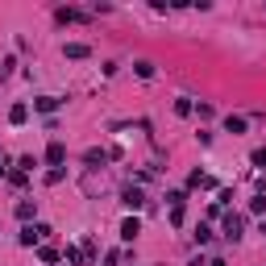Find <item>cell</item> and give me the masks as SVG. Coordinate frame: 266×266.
<instances>
[{
    "label": "cell",
    "mask_w": 266,
    "mask_h": 266,
    "mask_svg": "<svg viewBox=\"0 0 266 266\" xmlns=\"http://www.w3.org/2000/svg\"><path fill=\"white\" fill-rule=\"evenodd\" d=\"M46 233H50L46 225H25V229H21V246H38Z\"/></svg>",
    "instance_id": "cell-1"
},
{
    "label": "cell",
    "mask_w": 266,
    "mask_h": 266,
    "mask_svg": "<svg viewBox=\"0 0 266 266\" xmlns=\"http://www.w3.org/2000/svg\"><path fill=\"white\" fill-rule=\"evenodd\" d=\"M137 233H142V221H137V216H125V221H121V237H125V241H133Z\"/></svg>",
    "instance_id": "cell-2"
},
{
    "label": "cell",
    "mask_w": 266,
    "mask_h": 266,
    "mask_svg": "<svg viewBox=\"0 0 266 266\" xmlns=\"http://www.w3.org/2000/svg\"><path fill=\"white\" fill-rule=\"evenodd\" d=\"M225 237H229V241H237V237H241V216H237V212H229V216H225Z\"/></svg>",
    "instance_id": "cell-3"
},
{
    "label": "cell",
    "mask_w": 266,
    "mask_h": 266,
    "mask_svg": "<svg viewBox=\"0 0 266 266\" xmlns=\"http://www.w3.org/2000/svg\"><path fill=\"white\" fill-rule=\"evenodd\" d=\"M121 200L129 204V208H142V204H146V195H142V187H125V191H121Z\"/></svg>",
    "instance_id": "cell-4"
},
{
    "label": "cell",
    "mask_w": 266,
    "mask_h": 266,
    "mask_svg": "<svg viewBox=\"0 0 266 266\" xmlns=\"http://www.w3.org/2000/svg\"><path fill=\"white\" fill-rule=\"evenodd\" d=\"M33 108H38V112H54V108H59V100H54V96H38V100H33Z\"/></svg>",
    "instance_id": "cell-5"
},
{
    "label": "cell",
    "mask_w": 266,
    "mask_h": 266,
    "mask_svg": "<svg viewBox=\"0 0 266 266\" xmlns=\"http://www.w3.org/2000/svg\"><path fill=\"white\" fill-rule=\"evenodd\" d=\"M25 117H29V108H25V104H13V108H8V121H13V125H21Z\"/></svg>",
    "instance_id": "cell-6"
},
{
    "label": "cell",
    "mask_w": 266,
    "mask_h": 266,
    "mask_svg": "<svg viewBox=\"0 0 266 266\" xmlns=\"http://www.w3.org/2000/svg\"><path fill=\"white\" fill-rule=\"evenodd\" d=\"M59 21H88V13H79V8H59Z\"/></svg>",
    "instance_id": "cell-7"
},
{
    "label": "cell",
    "mask_w": 266,
    "mask_h": 266,
    "mask_svg": "<svg viewBox=\"0 0 266 266\" xmlns=\"http://www.w3.org/2000/svg\"><path fill=\"white\" fill-rule=\"evenodd\" d=\"M67 59H88V46L84 42H71V46H67Z\"/></svg>",
    "instance_id": "cell-8"
},
{
    "label": "cell",
    "mask_w": 266,
    "mask_h": 266,
    "mask_svg": "<svg viewBox=\"0 0 266 266\" xmlns=\"http://www.w3.org/2000/svg\"><path fill=\"white\" fill-rule=\"evenodd\" d=\"M225 129H229V133H246V117H229Z\"/></svg>",
    "instance_id": "cell-9"
},
{
    "label": "cell",
    "mask_w": 266,
    "mask_h": 266,
    "mask_svg": "<svg viewBox=\"0 0 266 266\" xmlns=\"http://www.w3.org/2000/svg\"><path fill=\"white\" fill-rule=\"evenodd\" d=\"M46 158H50V163H63V158H67V150H63V146H59V142H54V146H50V150H46Z\"/></svg>",
    "instance_id": "cell-10"
},
{
    "label": "cell",
    "mask_w": 266,
    "mask_h": 266,
    "mask_svg": "<svg viewBox=\"0 0 266 266\" xmlns=\"http://www.w3.org/2000/svg\"><path fill=\"white\" fill-rule=\"evenodd\" d=\"M187 183H191V187H208V183H212V179H208L204 171H191V179H187Z\"/></svg>",
    "instance_id": "cell-11"
},
{
    "label": "cell",
    "mask_w": 266,
    "mask_h": 266,
    "mask_svg": "<svg viewBox=\"0 0 266 266\" xmlns=\"http://www.w3.org/2000/svg\"><path fill=\"white\" fill-rule=\"evenodd\" d=\"M17 216H21V221H29V216H33V204H29V200L17 204Z\"/></svg>",
    "instance_id": "cell-12"
},
{
    "label": "cell",
    "mask_w": 266,
    "mask_h": 266,
    "mask_svg": "<svg viewBox=\"0 0 266 266\" xmlns=\"http://www.w3.org/2000/svg\"><path fill=\"white\" fill-rule=\"evenodd\" d=\"M254 167H262V171H266V150H254Z\"/></svg>",
    "instance_id": "cell-13"
},
{
    "label": "cell",
    "mask_w": 266,
    "mask_h": 266,
    "mask_svg": "<svg viewBox=\"0 0 266 266\" xmlns=\"http://www.w3.org/2000/svg\"><path fill=\"white\" fill-rule=\"evenodd\" d=\"M4 171H8V167H4V158H0V175H4Z\"/></svg>",
    "instance_id": "cell-14"
}]
</instances>
